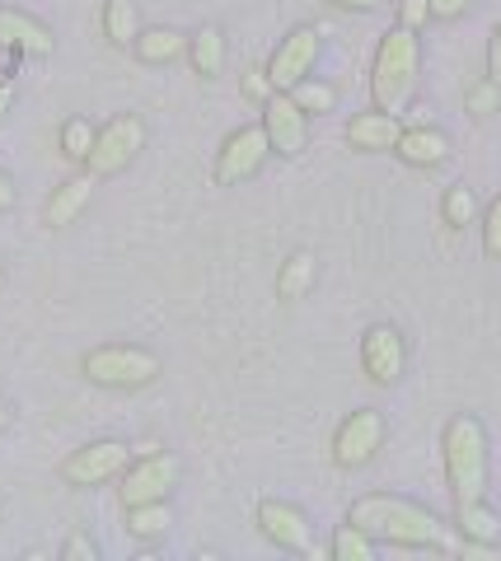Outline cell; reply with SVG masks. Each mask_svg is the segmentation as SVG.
<instances>
[{"label": "cell", "mask_w": 501, "mask_h": 561, "mask_svg": "<svg viewBox=\"0 0 501 561\" xmlns=\"http://www.w3.org/2000/svg\"><path fill=\"white\" fill-rule=\"evenodd\" d=\"M394 154H399L403 164H412V169H436V164L451 160V136L436 131V127H403Z\"/></svg>", "instance_id": "cell-18"}, {"label": "cell", "mask_w": 501, "mask_h": 561, "mask_svg": "<svg viewBox=\"0 0 501 561\" xmlns=\"http://www.w3.org/2000/svg\"><path fill=\"white\" fill-rule=\"evenodd\" d=\"M174 529V511L169 501H146V505H127V534L141 538V542H155Z\"/></svg>", "instance_id": "cell-21"}, {"label": "cell", "mask_w": 501, "mask_h": 561, "mask_svg": "<svg viewBox=\"0 0 501 561\" xmlns=\"http://www.w3.org/2000/svg\"><path fill=\"white\" fill-rule=\"evenodd\" d=\"M187 61H193L202 80H220V70H226V33L216 24H202L193 43H187Z\"/></svg>", "instance_id": "cell-19"}, {"label": "cell", "mask_w": 501, "mask_h": 561, "mask_svg": "<svg viewBox=\"0 0 501 561\" xmlns=\"http://www.w3.org/2000/svg\"><path fill=\"white\" fill-rule=\"evenodd\" d=\"M272 94H276V84H272L267 70H249V76H244V99H253V103H267Z\"/></svg>", "instance_id": "cell-31"}, {"label": "cell", "mask_w": 501, "mask_h": 561, "mask_svg": "<svg viewBox=\"0 0 501 561\" xmlns=\"http://www.w3.org/2000/svg\"><path fill=\"white\" fill-rule=\"evenodd\" d=\"M286 94L296 99L309 117H323V113H333V108H338V90H333L328 80H315V76H305L300 84H291Z\"/></svg>", "instance_id": "cell-25"}, {"label": "cell", "mask_w": 501, "mask_h": 561, "mask_svg": "<svg viewBox=\"0 0 501 561\" xmlns=\"http://www.w3.org/2000/svg\"><path fill=\"white\" fill-rule=\"evenodd\" d=\"M323 57V33L315 24H300V28H291L282 47L272 51V61H267V76L276 90H291V84H300L305 76H315V66Z\"/></svg>", "instance_id": "cell-11"}, {"label": "cell", "mask_w": 501, "mask_h": 561, "mask_svg": "<svg viewBox=\"0 0 501 561\" xmlns=\"http://www.w3.org/2000/svg\"><path fill=\"white\" fill-rule=\"evenodd\" d=\"M348 519L356 524V529H366L375 542H385V548H408V552H441V548H451L445 524L431 515L426 505L403 501V496H385V491L352 501Z\"/></svg>", "instance_id": "cell-1"}, {"label": "cell", "mask_w": 501, "mask_h": 561, "mask_svg": "<svg viewBox=\"0 0 501 561\" xmlns=\"http://www.w3.org/2000/svg\"><path fill=\"white\" fill-rule=\"evenodd\" d=\"M61 561H99V542L90 534H71L61 542Z\"/></svg>", "instance_id": "cell-30"}, {"label": "cell", "mask_w": 501, "mask_h": 561, "mask_svg": "<svg viewBox=\"0 0 501 561\" xmlns=\"http://www.w3.org/2000/svg\"><path fill=\"white\" fill-rule=\"evenodd\" d=\"M14 202H20V192H14V179L5 169H0V216H5V210H14Z\"/></svg>", "instance_id": "cell-36"}, {"label": "cell", "mask_w": 501, "mask_h": 561, "mask_svg": "<svg viewBox=\"0 0 501 561\" xmlns=\"http://www.w3.org/2000/svg\"><path fill=\"white\" fill-rule=\"evenodd\" d=\"M455 524L464 538H478V542H501V519L497 511H488V501H474V505H455Z\"/></svg>", "instance_id": "cell-23"}, {"label": "cell", "mask_w": 501, "mask_h": 561, "mask_svg": "<svg viewBox=\"0 0 501 561\" xmlns=\"http://www.w3.org/2000/svg\"><path fill=\"white\" fill-rule=\"evenodd\" d=\"M183 478V459L179 454H146V459H132L127 472L117 478V496H123V511L127 505H146V501H169L174 486Z\"/></svg>", "instance_id": "cell-6"}, {"label": "cell", "mask_w": 501, "mask_h": 561, "mask_svg": "<svg viewBox=\"0 0 501 561\" xmlns=\"http://www.w3.org/2000/svg\"><path fill=\"white\" fill-rule=\"evenodd\" d=\"M160 356L146 346H132V342H109V346H94L80 356V375L94 383V389H113V393H136V389H150L160 379Z\"/></svg>", "instance_id": "cell-4"}, {"label": "cell", "mask_w": 501, "mask_h": 561, "mask_svg": "<svg viewBox=\"0 0 501 561\" xmlns=\"http://www.w3.org/2000/svg\"><path fill=\"white\" fill-rule=\"evenodd\" d=\"M464 103H469V113H474V117H492V113H497V103H501V84H497L492 76H488V80H478Z\"/></svg>", "instance_id": "cell-28"}, {"label": "cell", "mask_w": 501, "mask_h": 561, "mask_svg": "<svg viewBox=\"0 0 501 561\" xmlns=\"http://www.w3.org/2000/svg\"><path fill=\"white\" fill-rule=\"evenodd\" d=\"M258 534H263L272 548H282V552H315V542H309V519L300 505H291V501H258Z\"/></svg>", "instance_id": "cell-13"}, {"label": "cell", "mask_w": 501, "mask_h": 561, "mask_svg": "<svg viewBox=\"0 0 501 561\" xmlns=\"http://www.w3.org/2000/svg\"><path fill=\"white\" fill-rule=\"evenodd\" d=\"M459 552L469 557V561H497V557H501L497 542H478V538H464V542H459Z\"/></svg>", "instance_id": "cell-33"}, {"label": "cell", "mask_w": 501, "mask_h": 561, "mask_svg": "<svg viewBox=\"0 0 501 561\" xmlns=\"http://www.w3.org/2000/svg\"><path fill=\"white\" fill-rule=\"evenodd\" d=\"M361 370L375 389H394V383L403 379L408 370V342L403 332L394 323H375L366 328V337H361Z\"/></svg>", "instance_id": "cell-10"}, {"label": "cell", "mask_w": 501, "mask_h": 561, "mask_svg": "<svg viewBox=\"0 0 501 561\" xmlns=\"http://www.w3.org/2000/svg\"><path fill=\"white\" fill-rule=\"evenodd\" d=\"M441 216L451 230H469V225L478 220V197H474V187H451L445 192V202H441Z\"/></svg>", "instance_id": "cell-27"}, {"label": "cell", "mask_w": 501, "mask_h": 561, "mask_svg": "<svg viewBox=\"0 0 501 561\" xmlns=\"http://www.w3.org/2000/svg\"><path fill=\"white\" fill-rule=\"evenodd\" d=\"M187 43H193V33L155 24V28H141V33H136L132 57L141 61V66H174V61L187 57Z\"/></svg>", "instance_id": "cell-17"}, {"label": "cell", "mask_w": 501, "mask_h": 561, "mask_svg": "<svg viewBox=\"0 0 501 561\" xmlns=\"http://www.w3.org/2000/svg\"><path fill=\"white\" fill-rule=\"evenodd\" d=\"M375 548H379V542H375L366 529H356L352 519L333 534V557H338V561H375Z\"/></svg>", "instance_id": "cell-26"}, {"label": "cell", "mask_w": 501, "mask_h": 561, "mask_svg": "<svg viewBox=\"0 0 501 561\" xmlns=\"http://www.w3.org/2000/svg\"><path fill=\"white\" fill-rule=\"evenodd\" d=\"M0 290H5V272H0Z\"/></svg>", "instance_id": "cell-41"}, {"label": "cell", "mask_w": 501, "mask_h": 561, "mask_svg": "<svg viewBox=\"0 0 501 561\" xmlns=\"http://www.w3.org/2000/svg\"><path fill=\"white\" fill-rule=\"evenodd\" d=\"M99 28H103V38H109L113 47H127L132 51L136 33H141V10H136V0H103Z\"/></svg>", "instance_id": "cell-20"}, {"label": "cell", "mask_w": 501, "mask_h": 561, "mask_svg": "<svg viewBox=\"0 0 501 561\" xmlns=\"http://www.w3.org/2000/svg\"><path fill=\"white\" fill-rule=\"evenodd\" d=\"M315 253H291L286 262H282V272H276V295L282 300H300V295H309V286H315Z\"/></svg>", "instance_id": "cell-22"}, {"label": "cell", "mask_w": 501, "mask_h": 561, "mask_svg": "<svg viewBox=\"0 0 501 561\" xmlns=\"http://www.w3.org/2000/svg\"><path fill=\"white\" fill-rule=\"evenodd\" d=\"M0 51H14V57H52L57 38L43 20H33L24 10H0Z\"/></svg>", "instance_id": "cell-14"}, {"label": "cell", "mask_w": 501, "mask_h": 561, "mask_svg": "<svg viewBox=\"0 0 501 561\" xmlns=\"http://www.w3.org/2000/svg\"><path fill=\"white\" fill-rule=\"evenodd\" d=\"M482 253L501 262V197L488 206V216H482Z\"/></svg>", "instance_id": "cell-29"}, {"label": "cell", "mask_w": 501, "mask_h": 561, "mask_svg": "<svg viewBox=\"0 0 501 561\" xmlns=\"http://www.w3.org/2000/svg\"><path fill=\"white\" fill-rule=\"evenodd\" d=\"M5 431H10V402L0 398V435H5Z\"/></svg>", "instance_id": "cell-40"}, {"label": "cell", "mask_w": 501, "mask_h": 561, "mask_svg": "<svg viewBox=\"0 0 501 561\" xmlns=\"http://www.w3.org/2000/svg\"><path fill=\"white\" fill-rule=\"evenodd\" d=\"M132 459L136 454L127 440H90V445H80L71 459H61V482L66 486H103V482L123 478Z\"/></svg>", "instance_id": "cell-8"}, {"label": "cell", "mask_w": 501, "mask_h": 561, "mask_svg": "<svg viewBox=\"0 0 501 561\" xmlns=\"http://www.w3.org/2000/svg\"><path fill=\"white\" fill-rule=\"evenodd\" d=\"M403 136V122L399 113H385V108H371V113H356L348 122V146L361 154H394Z\"/></svg>", "instance_id": "cell-15"}, {"label": "cell", "mask_w": 501, "mask_h": 561, "mask_svg": "<svg viewBox=\"0 0 501 561\" xmlns=\"http://www.w3.org/2000/svg\"><path fill=\"white\" fill-rule=\"evenodd\" d=\"M431 20V0H399V24L403 28H422Z\"/></svg>", "instance_id": "cell-32"}, {"label": "cell", "mask_w": 501, "mask_h": 561, "mask_svg": "<svg viewBox=\"0 0 501 561\" xmlns=\"http://www.w3.org/2000/svg\"><path fill=\"white\" fill-rule=\"evenodd\" d=\"M141 150H146V117L141 113H117V117H109L99 127L84 169H90L94 179H117L123 169L136 164V154Z\"/></svg>", "instance_id": "cell-5"}, {"label": "cell", "mask_w": 501, "mask_h": 561, "mask_svg": "<svg viewBox=\"0 0 501 561\" xmlns=\"http://www.w3.org/2000/svg\"><path fill=\"white\" fill-rule=\"evenodd\" d=\"M132 454H136V459H146V454H160V440H136Z\"/></svg>", "instance_id": "cell-39"}, {"label": "cell", "mask_w": 501, "mask_h": 561, "mask_svg": "<svg viewBox=\"0 0 501 561\" xmlns=\"http://www.w3.org/2000/svg\"><path fill=\"white\" fill-rule=\"evenodd\" d=\"M488 76L501 84V24L492 28V38H488Z\"/></svg>", "instance_id": "cell-35"}, {"label": "cell", "mask_w": 501, "mask_h": 561, "mask_svg": "<svg viewBox=\"0 0 501 561\" xmlns=\"http://www.w3.org/2000/svg\"><path fill=\"white\" fill-rule=\"evenodd\" d=\"M474 0H431V20H459Z\"/></svg>", "instance_id": "cell-34"}, {"label": "cell", "mask_w": 501, "mask_h": 561, "mask_svg": "<svg viewBox=\"0 0 501 561\" xmlns=\"http://www.w3.org/2000/svg\"><path fill=\"white\" fill-rule=\"evenodd\" d=\"M441 454L455 505L488 501V431H482V421L469 412L451 416V426L441 435Z\"/></svg>", "instance_id": "cell-3"}, {"label": "cell", "mask_w": 501, "mask_h": 561, "mask_svg": "<svg viewBox=\"0 0 501 561\" xmlns=\"http://www.w3.org/2000/svg\"><path fill=\"white\" fill-rule=\"evenodd\" d=\"M267 154H272V140H267L263 122H249V127L230 131L226 146H220V154H216V169H212L216 187H239V183L258 179V169L267 164Z\"/></svg>", "instance_id": "cell-7"}, {"label": "cell", "mask_w": 501, "mask_h": 561, "mask_svg": "<svg viewBox=\"0 0 501 561\" xmlns=\"http://www.w3.org/2000/svg\"><path fill=\"white\" fill-rule=\"evenodd\" d=\"M90 202H94V173L84 169V173L66 179L57 192H52L47 206H43V220L52 225V230H66V225H76L84 216V206H90Z\"/></svg>", "instance_id": "cell-16"}, {"label": "cell", "mask_w": 501, "mask_h": 561, "mask_svg": "<svg viewBox=\"0 0 501 561\" xmlns=\"http://www.w3.org/2000/svg\"><path fill=\"white\" fill-rule=\"evenodd\" d=\"M328 5H338V10H379L385 0H328Z\"/></svg>", "instance_id": "cell-37"}, {"label": "cell", "mask_w": 501, "mask_h": 561, "mask_svg": "<svg viewBox=\"0 0 501 561\" xmlns=\"http://www.w3.org/2000/svg\"><path fill=\"white\" fill-rule=\"evenodd\" d=\"M418 76H422V43L418 28L394 24L375 47L371 61V103L385 113H403L412 94H418Z\"/></svg>", "instance_id": "cell-2"}, {"label": "cell", "mask_w": 501, "mask_h": 561, "mask_svg": "<svg viewBox=\"0 0 501 561\" xmlns=\"http://www.w3.org/2000/svg\"><path fill=\"white\" fill-rule=\"evenodd\" d=\"M385 412H375V408H361L352 412L348 421L338 426L333 435V463L342 472H356V468H366L379 449H385Z\"/></svg>", "instance_id": "cell-9"}, {"label": "cell", "mask_w": 501, "mask_h": 561, "mask_svg": "<svg viewBox=\"0 0 501 561\" xmlns=\"http://www.w3.org/2000/svg\"><path fill=\"white\" fill-rule=\"evenodd\" d=\"M263 127H267V140H272V154H282V160L305 154V146H309V113L286 90H276L263 103Z\"/></svg>", "instance_id": "cell-12"}, {"label": "cell", "mask_w": 501, "mask_h": 561, "mask_svg": "<svg viewBox=\"0 0 501 561\" xmlns=\"http://www.w3.org/2000/svg\"><path fill=\"white\" fill-rule=\"evenodd\" d=\"M94 136H99V127H94V122L90 117H66L61 122V154H66V160H71V164H84V160H90V150H94Z\"/></svg>", "instance_id": "cell-24"}, {"label": "cell", "mask_w": 501, "mask_h": 561, "mask_svg": "<svg viewBox=\"0 0 501 561\" xmlns=\"http://www.w3.org/2000/svg\"><path fill=\"white\" fill-rule=\"evenodd\" d=\"M10 103H14V84L0 76V122H5V113H10Z\"/></svg>", "instance_id": "cell-38"}]
</instances>
